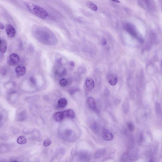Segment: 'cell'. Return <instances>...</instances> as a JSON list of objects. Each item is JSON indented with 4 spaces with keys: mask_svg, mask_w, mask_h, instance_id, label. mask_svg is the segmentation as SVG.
Instances as JSON below:
<instances>
[{
    "mask_svg": "<svg viewBox=\"0 0 162 162\" xmlns=\"http://www.w3.org/2000/svg\"><path fill=\"white\" fill-rule=\"evenodd\" d=\"M27 7L33 14L42 20H45L48 15L47 12L38 5H33L31 6L28 5Z\"/></svg>",
    "mask_w": 162,
    "mask_h": 162,
    "instance_id": "6da1fadb",
    "label": "cell"
},
{
    "mask_svg": "<svg viewBox=\"0 0 162 162\" xmlns=\"http://www.w3.org/2000/svg\"><path fill=\"white\" fill-rule=\"evenodd\" d=\"M138 5L148 12L153 13L156 10V4L154 0H138Z\"/></svg>",
    "mask_w": 162,
    "mask_h": 162,
    "instance_id": "7a4b0ae2",
    "label": "cell"
},
{
    "mask_svg": "<svg viewBox=\"0 0 162 162\" xmlns=\"http://www.w3.org/2000/svg\"><path fill=\"white\" fill-rule=\"evenodd\" d=\"M124 28L131 36L136 38L140 42L143 43L144 40L139 35L135 26L132 23H127L124 24Z\"/></svg>",
    "mask_w": 162,
    "mask_h": 162,
    "instance_id": "3957f363",
    "label": "cell"
},
{
    "mask_svg": "<svg viewBox=\"0 0 162 162\" xmlns=\"http://www.w3.org/2000/svg\"><path fill=\"white\" fill-rule=\"evenodd\" d=\"M77 157L79 161L87 162L89 161L91 158V155L88 152L82 151L79 152L77 155Z\"/></svg>",
    "mask_w": 162,
    "mask_h": 162,
    "instance_id": "277c9868",
    "label": "cell"
},
{
    "mask_svg": "<svg viewBox=\"0 0 162 162\" xmlns=\"http://www.w3.org/2000/svg\"><path fill=\"white\" fill-rule=\"evenodd\" d=\"M20 61V58L17 54L12 53L10 54L8 58L7 63L11 66H14L19 63Z\"/></svg>",
    "mask_w": 162,
    "mask_h": 162,
    "instance_id": "5b68a950",
    "label": "cell"
},
{
    "mask_svg": "<svg viewBox=\"0 0 162 162\" xmlns=\"http://www.w3.org/2000/svg\"><path fill=\"white\" fill-rule=\"evenodd\" d=\"M102 136L103 139L106 141H111L114 139L112 133L105 128H103L102 129Z\"/></svg>",
    "mask_w": 162,
    "mask_h": 162,
    "instance_id": "8992f818",
    "label": "cell"
},
{
    "mask_svg": "<svg viewBox=\"0 0 162 162\" xmlns=\"http://www.w3.org/2000/svg\"><path fill=\"white\" fill-rule=\"evenodd\" d=\"M27 114L24 109H19L18 110L16 115V119L18 121H23L26 119Z\"/></svg>",
    "mask_w": 162,
    "mask_h": 162,
    "instance_id": "52a82bcc",
    "label": "cell"
},
{
    "mask_svg": "<svg viewBox=\"0 0 162 162\" xmlns=\"http://www.w3.org/2000/svg\"><path fill=\"white\" fill-rule=\"evenodd\" d=\"M136 157V153L126 152L122 155V159L124 162L131 161L135 159Z\"/></svg>",
    "mask_w": 162,
    "mask_h": 162,
    "instance_id": "ba28073f",
    "label": "cell"
},
{
    "mask_svg": "<svg viewBox=\"0 0 162 162\" xmlns=\"http://www.w3.org/2000/svg\"><path fill=\"white\" fill-rule=\"evenodd\" d=\"M6 32L7 36L10 38H13L15 36L16 31L11 24H8L6 26Z\"/></svg>",
    "mask_w": 162,
    "mask_h": 162,
    "instance_id": "9c48e42d",
    "label": "cell"
},
{
    "mask_svg": "<svg viewBox=\"0 0 162 162\" xmlns=\"http://www.w3.org/2000/svg\"><path fill=\"white\" fill-rule=\"evenodd\" d=\"M87 104L88 105L93 111H95L98 112V109L95 101L92 98H88L87 100Z\"/></svg>",
    "mask_w": 162,
    "mask_h": 162,
    "instance_id": "30bf717a",
    "label": "cell"
},
{
    "mask_svg": "<svg viewBox=\"0 0 162 162\" xmlns=\"http://www.w3.org/2000/svg\"><path fill=\"white\" fill-rule=\"evenodd\" d=\"M15 71L17 75L19 76H23L26 73V68L23 66H18L16 68Z\"/></svg>",
    "mask_w": 162,
    "mask_h": 162,
    "instance_id": "8fae6325",
    "label": "cell"
},
{
    "mask_svg": "<svg viewBox=\"0 0 162 162\" xmlns=\"http://www.w3.org/2000/svg\"><path fill=\"white\" fill-rule=\"evenodd\" d=\"M106 150L105 149H101L97 150L94 154V157L96 158L100 159L101 158L106 154Z\"/></svg>",
    "mask_w": 162,
    "mask_h": 162,
    "instance_id": "7c38bea8",
    "label": "cell"
},
{
    "mask_svg": "<svg viewBox=\"0 0 162 162\" xmlns=\"http://www.w3.org/2000/svg\"><path fill=\"white\" fill-rule=\"evenodd\" d=\"M108 80L109 83L112 86H114L117 83L118 78L116 75L110 74L108 76Z\"/></svg>",
    "mask_w": 162,
    "mask_h": 162,
    "instance_id": "4fadbf2b",
    "label": "cell"
},
{
    "mask_svg": "<svg viewBox=\"0 0 162 162\" xmlns=\"http://www.w3.org/2000/svg\"><path fill=\"white\" fill-rule=\"evenodd\" d=\"M7 50V43L5 40L0 39V51L2 54H4Z\"/></svg>",
    "mask_w": 162,
    "mask_h": 162,
    "instance_id": "5bb4252c",
    "label": "cell"
},
{
    "mask_svg": "<svg viewBox=\"0 0 162 162\" xmlns=\"http://www.w3.org/2000/svg\"><path fill=\"white\" fill-rule=\"evenodd\" d=\"M64 117L73 119L75 118V113L72 110H68L63 111Z\"/></svg>",
    "mask_w": 162,
    "mask_h": 162,
    "instance_id": "9a60e30c",
    "label": "cell"
},
{
    "mask_svg": "<svg viewBox=\"0 0 162 162\" xmlns=\"http://www.w3.org/2000/svg\"><path fill=\"white\" fill-rule=\"evenodd\" d=\"M86 87L89 90L93 89L94 87V82L93 80L90 78H88L86 79Z\"/></svg>",
    "mask_w": 162,
    "mask_h": 162,
    "instance_id": "2e32d148",
    "label": "cell"
},
{
    "mask_svg": "<svg viewBox=\"0 0 162 162\" xmlns=\"http://www.w3.org/2000/svg\"><path fill=\"white\" fill-rule=\"evenodd\" d=\"M64 118L63 111L59 112L55 114L54 115V119L57 122H60Z\"/></svg>",
    "mask_w": 162,
    "mask_h": 162,
    "instance_id": "e0dca14e",
    "label": "cell"
},
{
    "mask_svg": "<svg viewBox=\"0 0 162 162\" xmlns=\"http://www.w3.org/2000/svg\"><path fill=\"white\" fill-rule=\"evenodd\" d=\"M68 101L65 98H62L59 100L58 101V106L59 107L61 108H64L66 106Z\"/></svg>",
    "mask_w": 162,
    "mask_h": 162,
    "instance_id": "ac0fdd59",
    "label": "cell"
},
{
    "mask_svg": "<svg viewBox=\"0 0 162 162\" xmlns=\"http://www.w3.org/2000/svg\"><path fill=\"white\" fill-rule=\"evenodd\" d=\"M87 7L91 10L94 11H97L98 10L97 6L92 2L90 1H88L87 2Z\"/></svg>",
    "mask_w": 162,
    "mask_h": 162,
    "instance_id": "d6986e66",
    "label": "cell"
},
{
    "mask_svg": "<svg viewBox=\"0 0 162 162\" xmlns=\"http://www.w3.org/2000/svg\"><path fill=\"white\" fill-rule=\"evenodd\" d=\"M17 141L19 144L23 145L26 143L27 140L26 138L24 136H20L18 137Z\"/></svg>",
    "mask_w": 162,
    "mask_h": 162,
    "instance_id": "ffe728a7",
    "label": "cell"
},
{
    "mask_svg": "<svg viewBox=\"0 0 162 162\" xmlns=\"http://www.w3.org/2000/svg\"><path fill=\"white\" fill-rule=\"evenodd\" d=\"M155 106L157 113L159 115L161 114L162 110L160 104L158 102H156L155 103Z\"/></svg>",
    "mask_w": 162,
    "mask_h": 162,
    "instance_id": "44dd1931",
    "label": "cell"
},
{
    "mask_svg": "<svg viewBox=\"0 0 162 162\" xmlns=\"http://www.w3.org/2000/svg\"><path fill=\"white\" fill-rule=\"evenodd\" d=\"M130 108L129 103L127 102H124L122 104V110L125 113H127L128 112Z\"/></svg>",
    "mask_w": 162,
    "mask_h": 162,
    "instance_id": "7402d4cb",
    "label": "cell"
},
{
    "mask_svg": "<svg viewBox=\"0 0 162 162\" xmlns=\"http://www.w3.org/2000/svg\"><path fill=\"white\" fill-rule=\"evenodd\" d=\"M90 127L94 132H97L98 131V126L96 122H93L91 123Z\"/></svg>",
    "mask_w": 162,
    "mask_h": 162,
    "instance_id": "603a6c76",
    "label": "cell"
},
{
    "mask_svg": "<svg viewBox=\"0 0 162 162\" xmlns=\"http://www.w3.org/2000/svg\"><path fill=\"white\" fill-rule=\"evenodd\" d=\"M59 83L61 86L62 87H66L68 84V81L66 79H62L60 81Z\"/></svg>",
    "mask_w": 162,
    "mask_h": 162,
    "instance_id": "cb8c5ba5",
    "label": "cell"
},
{
    "mask_svg": "<svg viewBox=\"0 0 162 162\" xmlns=\"http://www.w3.org/2000/svg\"><path fill=\"white\" fill-rule=\"evenodd\" d=\"M65 136L67 137H70L72 136L73 134V131L71 130H67L65 131L64 133Z\"/></svg>",
    "mask_w": 162,
    "mask_h": 162,
    "instance_id": "d4e9b609",
    "label": "cell"
},
{
    "mask_svg": "<svg viewBox=\"0 0 162 162\" xmlns=\"http://www.w3.org/2000/svg\"><path fill=\"white\" fill-rule=\"evenodd\" d=\"M127 127L129 131L131 132H132L135 130V126L134 125L132 122H130L128 123Z\"/></svg>",
    "mask_w": 162,
    "mask_h": 162,
    "instance_id": "484cf974",
    "label": "cell"
},
{
    "mask_svg": "<svg viewBox=\"0 0 162 162\" xmlns=\"http://www.w3.org/2000/svg\"><path fill=\"white\" fill-rule=\"evenodd\" d=\"M51 141L49 139H45L43 142V145L44 146L47 147L49 146L51 144Z\"/></svg>",
    "mask_w": 162,
    "mask_h": 162,
    "instance_id": "4316f807",
    "label": "cell"
},
{
    "mask_svg": "<svg viewBox=\"0 0 162 162\" xmlns=\"http://www.w3.org/2000/svg\"><path fill=\"white\" fill-rule=\"evenodd\" d=\"M106 43H107V41L105 40H103L102 41V44L103 46H104L106 45Z\"/></svg>",
    "mask_w": 162,
    "mask_h": 162,
    "instance_id": "83f0119b",
    "label": "cell"
},
{
    "mask_svg": "<svg viewBox=\"0 0 162 162\" xmlns=\"http://www.w3.org/2000/svg\"><path fill=\"white\" fill-rule=\"evenodd\" d=\"M0 28L1 30H3L4 28V26L3 23H0Z\"/></svg>",
    "mask_w": 162,
    "mask_h": 162,
    "instance_id": "f1b7e54d",
    "label": "cell"
},
{
    "mask_svg": "<svg viewBox=\"0 0 162 162\" xmlns=\"http://www.w3.org/2000/svg\"><path fill=\"white\" fill-rule=\"evenodd\" d=\"M30 81H31V82L33 83L34 84L35 83V80L34 78H30Z\"/></svg>",
    "mask_w": 162,
    "mask_h": 162,
    "instance_id": "f546056e",
    "label": "cell"
},
{
    "mask_svg": "<svg viewBox=\"0 0 162 162\" xmlns=\"http://www.w3.org/2000/svg\"><path fill=\"white\" fill-rule=\"evenodd\" d=\"M70 65H71V66L72 67L74 66V65H75V64H74V62H73V61L70 62Z\"/></svg>",
    "mask_w": 162,
    "mask_h": 162,
    "instance_id": "4dcf8cb0",
    "label": "cell"
},
{
    "mask_svg": "<svg viewBox=\"0 0 162 162\" xmlns=\"http://www.w3.org/2000/svg\"><path fill=\"white\" fill-rule=\"evenodd\" d=\"M111 0L114 2L120 3V1L119 0Z\"/></svg>",
    "mask_w": 162,
    "mask_h": 162,
    "instance_id": "1f68e13d",
    "label": "cell"
},
{
    "mask_svg": "<svg viewBox=\"0 0 162 162\" xmlns=\"http://www.w3.org/2000/svg\"></svg>",
    "mask_w": 162,
    "mask_h": 162,
    "instance_id": "d6a6232c",
    "label": "cell"
},
{
    "mask_svg": "<svg viewBox=\"0 0 162 162\" xmlns=\"http://www.w3.org/2000/svg\"></svg>",
    "mask_w": 162,
    "mask_h": 162,
    "instance_id": "836d02e7",
    "label": "cell"
}]
</instances>
